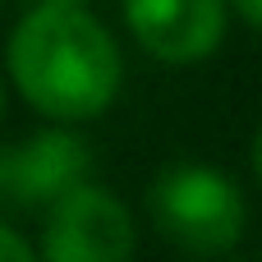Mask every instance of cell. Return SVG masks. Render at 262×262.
<instances>
[{"instance_id":"cell-10","label":"cell","mask_w":262,"mask_h":262,"mask_svg":"<svg viewBox=\"0 0 262 262\" xmlns=\"http://www.w3.org/2000/svg\"><path fill=\"white\" fill-rule=\"evenodd\" d=\"M0 115H5V83H0Z\"/></svg>"},{"instance_id":"cell-1","label":"cell","mask_w":262,"mask_h":262,"mask_svg":"<svg viewBox=\"0 0 262 262\" xmlns=\"http://www.w3.org/2000/svg\"><path fill=\"white\" fill-rule=\"evenodd\" d=\"M9 78L51 120H92L120 92V46L88 9H32L9 37Z\"/></svg>"},{"instance_id":"cell-5","label":"cell","mask_w":262,"mask_h":262,"mask_svg":"<svg viewBox=\"0 0 262 262\" xmlns=\"http://www.w3.org/2000/svg\"><path fill=\"white\" fill-rule=\"evenodd\" d=\"M124 23L161 64H193L221 46L226 0H124Z\"/></svg>"},{"instance_id":"cell-6","label":"cell","mask_w":262,"mask_h":262,"mask_svg":"<svg viewBox=\"0 0 262 262\" xmlns=\"http://www.w3.org/2000/svg\"><path fill=\"white\" fill-rule=\"evenodd\" d=\"M0 262H41V258L23 244V235H18V230H9V226L0 221Z\"/></svg>"},{"instance_id":"cell-4","label":"cell","mask_w":262,"mask_h":262,"mask_svg":"<svg viewBox=\"0 0 262 262\" xmlns=\"http://www.w3.org/2000/svg\"><path fill=\"white\" fill-rule=\"evenodd\" d=\"M134 249L129 207L97 184L64 193L41 226V262H134Z\"/></svg>"},{"instance_id":"cell-2","label":"cell","mask_w":262,"mask_h":262,"mask_svg":"<svg viewBox=\"0 0 262 262\" xmlns=\"http://www.w3.org/2000/svg\"><path fill=\"white\" fill-rule=\"evenodd\" d=\"M147 216L175 249H184L193 258H216L239 244L249 207H244L239 184L226 170L198 166V161H175L152 180Z\"/></svg>"},{"instance_id":"cell-7","label":"cell","mask_w":262,"mask_h":262,"mask_svg":"<svg viewBox=\"0 0 262 262\" xmlns=\"http://www.w3.org/2000/svg\"><path fill=\"white\" fill-rule=\"evenodd\" d=\"M235 5H239V14H244L253 28H262V0H235Z\"/></svg>"},{"instance_id":"cell-8","label":"cell","mask_w":262,"mask_h":262,"mask_svg":"<svg viewBox=\"0 0 262 262\" xmlns=\"http://www.w3.org/2000/svg\"><path fill=\"white\" fill-rule=\"evenodd\" d=\"M37 9H83V0H32Z\"/></svg>"},{"instance_id":"cell-3","label":"cell","mask_w":262,"mask_h":262,"mask_svg":"<svg viewBox=\"0 0 262 262\" xmlns=\"http://www.w3.org/2000/svg\"><path fill=\"white\" fill-rule=\"evenodd\" d=\"M92 175V147L69 129H41L18 147H0V212L55 207Z\"/></svg>"},{"instance_id":"cell-9","label":"cell","mask_w":262,"mask_h":262,"mask_svg":"<svg viewBox=\"0 0 262 262\" xmlns=\"http://www.w3.org/2000/svg\"><path fill=\"white\" fill-rule=\"evenodd\" d=\"M253 170H258V180H262V129H258V138H253Z\"/></svg>"}]
</instances>
